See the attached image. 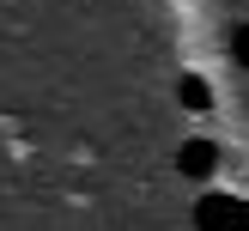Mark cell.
Masks as SVG:
<instances>
[{"label": "cell", "instance_id": "cell-5", "mask_svg": "<svg viewBox=\"0 0 249 231\" xmlns=\"http://www.w3.org/2000/svg\"><path fill=\"white\" fill-rule=\"evenodd\" d=\"M237 231H249V201H243V219H237Z\"/></svg>", "mask_w": 249, "mask_h": 231}, {"label": "cell", "instance_id": "cell-4", "mask_svg": "<svg viewBox=\"0 0 249 231\" xmlns=\"http://www.w3.org/2000/svg\"><path fill=\"white\" fill-rule=\"evenodd\" d=\"M231 49H237V61H243V67H249V24H243V31H237V36H231Z\"/></svg>", "mask_w": 249, "mask_h": 231}, {"label": "cell", "instance_id": "cell-2", "mask_svg": "<svg viewBox=\"0 0 249 231\" xmlns=\"http://www.w3.org/2000/svg\"><path fill=\"white\" fill-rule=\"evenodd\" d=\"M213 164H219V146H213V140H189V146L177 152V170H182V177H195V182L213 177Z\"/></svg>", "mask_w": 249, "mask_h": 231}, {"label": "cell", "instance_id": "cell-3", "mask_svg": "<svg viewBox=\"0 0 249 231\" xmlns=\"http://www.w3.org/2000/svg\"><path fill=\"white\" fill-rule=\"evenodd\" d=\"M177 97H182L189 109H207V104H213V91H207V79H201V73H189V79L177 85Z\"/></svg>", "mask_w": 249, "mask_h": 231}, {"label": "cell", "instance_id": "cell-1", "mask_svg": "<svg viewBox=\"0 0 249 231\" xmlns=\"http://www.w3.org/2000/svg\"><path fill=\"white\" fill-rule=\"evenodd\" d=\"M237 219H243L237 195H201L195 201V231H237Z\"/></svg>", "mask_w": 249, "mask_h": 231}]
</instances>
